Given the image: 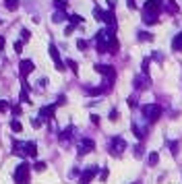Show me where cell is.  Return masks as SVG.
Returning <instances> with one entry per match:
<instances>
[{
  "label": "cell",
  "mask_w": 182,
  "mask_h": 184,
  "mask_svg": "<svg viewBox=\"0 0 182 184\" xmlns=\"http://www.w3.org/2000/svg\"><path fill=\"white\" fill-rule=\"evenodd\" d=\"M172 50H174V52H182V31L174 37V41H172Z\"/></svg>",
  "instance_id": "7c38bea8"
},
{
  "label": "cell",
  "mask_w": 182,
  "mask_h": 184,
  "mask_svg": "<svg viewBox=\"0 0 182 184\" xmlns=\"http://www.w3.org/2000/svg\"><path fill=\"white\" fill-rule=\"evenodd\" d=\"M50 56H52V60L56 64V70H64V62L60 60V54H58V48L54 44H50Z\"/></svg>",
  "instance_id": "ba28073f"
},
{
  "label": "cell",
  "mask_w": 182,
  "mask_h": 184,
  "mask_svg": "<svg viewBox=\"0 0 182 184\" xmlns=\"http://www.w3.org/2000/svg\"><path fill=\"white\" fill-rule=\"evenodd\" d=\"M6 8L8 10H17L19 8V0H6Z\"/></svg>",
  "instance_id": "2e32d148"
},
{
  "label": "cell",
  "mask_w": 182,
  "mask_h": 184,
  "mask_svg": "<svg viewBox=\"0 0 182 184\" xmlns=\"http://www.w3.org/2000/svg\"><path fill=\"white\" fill-rule=\"evenodd\" d=\"M128 8H134V0H128Z\"/></svg>",
  "instance_id": "d6a6232c"
},
{
  "label": "cell",
  "mask_w": 182,
  "mask_h": 184,
  "mask_svg": "<svg viewBox=\"0 0 182 184\" xmlns=\"http://www.w3.org/2000/svg\"><path fill=\"white\" fill-rule=\"evenodd\" d=\"M147 161H149V165H157V161H159V155L157 153H149V157H147Z\"/></svg>",
  "instance_id": "5bb4252c"
},
{
  "label": "cell",
  "mask_w": 182,
  "mask_h": 184,
  "mask_svg": "<svg viewBox=\"0 0 182 184\" xmlns=\"http://www.w3.org/2000/svg\"><path fill=\"white\" fill-rule=\"evenodd\" d=\"M29 168H31V165L25 164V161L14 168V172H13L14 184H27V182H29V174H31V170H29Z\"/></svg>",
  "instance_id": "7a4b0ae2"
},
{
  "label": "cell",
  "mask_w": 182,
  "mask_h": 184,
  "mask_svg": "<svg viewBox=\"0 0 182 184\" xmlns=\"http://www.w3.org/2000/svg\"><path fill=\"white\" fill-rule=\"evenodd\" d=\"M21 48H23V41H17V44H14V50H17V52H21Z\"/></svg>",
  "instance_id": "f546056e"
},
{
  "label": "cell",
  "mask_w": 182,
  "mask_h": 184,
  "mask_svg": "<svg viewBox=\"0 0 182 184\" xmlns=\"http://www.w3.org/2000/svg\"><path fill=\"white\" fill-rule=\"evenodd\" d=\"M8 108H10V106H8V102H4V99H2V102H0V114H2V112H6Z\"/></svg>",
  "instance_id": "7402d4cb"
},
{
  "label": "cell",
  "mask_w": 182,
  "mask_h": 184,
  "mask_svg": "<svg viewBox=\"0 0 182 184\" xmlns=\"http://www.w3.org/2000/svg\"><path fill=\"white\" fill-rule=\"evenodd\" d=\"M77 46H79V50H85V48H87V41H85V40H79Z\"/></svg>",
  "instance_id": "484cf974"
},
{
  "label": "cell",
  "mask_w": 182,
  "mask_h": 184,
  "mask_svg": "<svg viewBox=\"0 0 182 184\" xmlns=\"http://www.w3.org/2000/svg\"><path fill=\"white\" fill-rule=\"evenodd\" d=\"M159 116H161V108L157 103H147V106H143V118H145L147 122H155Z\"/></svg>",
  "instance_id": "3957f363"
},
{
  "label": "cell",
  "mask_w": 182,
  "mask_h": 184,
  "mask_svg": "<svg viewBox=\"0 0 182 184\" xmlns=\"http://www.w3.org/2000/svg\"><path fill=\"white\" fill-rule=\"evenodd\" d=\"M25 155H31V157H35L37 155V145L31 141V143H25Z\"/></svg>",
  "instance_id": "8fae6325"
},
{
  "label": "cell",
  "mask_w": 182,
  "mask_h": 184,
  "mask_svg": "<svg viewBox=\"0 0 182 184\" xmlns=\"http://www.w3.org/2000/svg\"><path fill=\"white\" fill-rule=\"evenodd\" d=\"M126 147V141L122 139V136H114L112 141H110V153H112L114 157H118L122 151H124Z\"/></svg>",
  "instance_id": "277c9868"
},
{
  "label": "cell",
  "mask_w": 182,
  "mask_h": 184,
  "mask_svg": "<svg viewBox=\"0 0 182 184\" xmlns=\"http://www.w3.org/2000/svg\"><path fill=\"white\" fill-rule=\"evenodd\" d=\"M10 128H13L14 132H21L23 126H21V122H19V120H10Z\"/></svg>",
  "instance_id": "e0dca14e"
},
{
  "label": "cell",
  "mask_w": 182,
  "mask_h": 184,
  "mask_svg": "<svg viewBox=\"0 0 182 184\" xmlns=\"http://www.w3.org/2000/svg\"><path fill=\"white\" fill-rule=\"evenodd\" d=\"M133 83H134V87H137V89L141 91V89H145V87L149 85V83H151V79H149V75H137Z\"/></svg>",
  "instance_id": "9c48e42d"
},
{
  "label": "cell",
  "mask_w": 182,
  "mask_h": 184,
  "mask_svg": "<svg viewBox=\"0 0 182 184\" xmlns=\"http://www.w3.org/2000/svg\"><path fill=\"white\" fill-rule=\"evenodd\" d=\"M33 168H35L37 172H43V170H46V164H43V161H37V164H35Z\"/></svg>",
  "instance_id": "603a6c76"
},
{
  "label": "cell",
  "mask_w": 182,
  "mask_h": 184,
  "mask_svg": "<svg viewBox=\"0 0 182 184\" xmlns=\"http://www.w3.org/2000/svg\"><path fill=\"white\" fill-rule=\"evenodd\" d=\"M21 35H23V41H27L29 37H31V31H27V29H23V31H21Z\"/></svg>",
  "instance_id": "cb8c5ba5"
},
{
  "label": "cell",
  "mask_w": 182,
  "mask_h": 184,
  "mask_svg": "<svg viewBox=\"0 0 182 184\" xmlns=\"http://www.w3.org/2000/svg\"><path fill=\"white\" fill-rule=\"evenodd\" d=\"M79 23H83V17H79V15H72V17H70V25H79Z\"/></svg>",
  "instance_id": "ffe728a7"
},
{
  "label": "cell",
  "mask_w": 182,
  "mask_h": 184,
  "mask_svg": "<svg viewBox=\"0 0 182 184\" xmlns=\"http://www.w3.org/2000/svg\"><path fill=\"white\" fill-rule=\"evenodd\" d=\"M72 31H75V25H68V27H66V35L72 33Z\"/></svg>",
  "instance_id": "4dcf8cb0"
},
{
  "label": "cell",
  "mask_w": 182,
  "mask_h": 184,
  "mask_svg": "<svg viewBox=\"0 0 182 184\" xmlns=\"http://www.w3.org/2000/svg\"><path fill=\"white\" fill-rule=\"evenodd\" d=\"M95 70H97L99 75L108 77V81H110V83H114V79H116V70H114L110 64H95Z\"/></svg>",
  "instance_id": "5b68a950"
},
{
  "label": "cell",
  "mask_w": 182,
  "mask_h": 184,
  "mask_svg": "<svg viewBox=\"0 0 182 184\" xmlns=\"http://www.w3.org/2000/svg\"><path fill=\"white\" fill-rule=\"evenodd\" d=\"M91 122H93V124H97V122H99V116H95V114H93V116H91Z\"/></svg>",
  "instance_id": "1f68e13d"
},
{
  "label": "cell",
  "mask_w": 182,
  "mask_h": 184,
  "mask_svg": "<svg viewBox=\"0 0 182 184\" xmlns=\"http://www.w3.org/2000/svg\"><path fill=\"white\" fill-rule=\"evenodd\" d=\"M95 176H97V165H89V168L81 174V184H89Z\"/></svg>",
  "instance_id": "8992f818"
},
{
  "label": "cell",
  "mask_w": 182,
  "mask_h": 184,
  "mask_svg": "<svg viewBox=\"0 0 182 184\" xmlns=\"http://www.w3.org/2000/svg\"><path fill=\"white\" fill-rule=\"evenodd\" d=\"M66 64H68V66L72 68V70H75V73H77V70H79V68H77V62H75V60H68V62H66Z\"/></svg>",
  "instance_id": "4316f807"
},
{
  "label": "cell",
  "mask_w": 182,
  "mask_h": 184,
  "mask_svg": "<svg viewBox=\"0 0 182 184\" xmlns=\"http://www.w3.org/2000/svg\"><path fill=\"white\" fill-rule=\"evenodd\" d=\"M110 120H118V112H116V110L110 112Z\"/></svg>",
  "instance_id": "f1b7e54d"
},
{
  "label": "cell",
  "mask_w": 182,
  "mask_h": 184,
  "mask_svg": "<svg viewBox=\"0 0 182 184\" xmlns=\"http://www.w3.org/2000/svg\"><path fill=\"white\" fill-rule=\"evenodd\" d=\"M54 4H56V8H64V6H66L64 0H54Z\"/></svg>",
  "instance_id": "83f0119b"
},
{
  "label": "cell",
  "mask_w": 182,
  "mask_h": 184,
  "mask_svg": "<svg viewBox=\"0 0 182 184\" xmlns=\"http://www.w3.org/2000/svg\"><path fill=\"white\" fill-rule=\"evenodd\" d=\"M139 40H141V41H151V40H153V35L147 33V31H141V33H139Z\"/></svg>",
  "instance_id": "ac0fdd59"
},
{
  "label": "cell",
  "mask_w": 182,
  "mask_h": 184,
  "mask_svg": "<svg viewBox=\"0 0 182 184\" xmlns=\"http://www.w3.org/2000/svg\"><path fill=\"white\" fill-rule=\"evenodd\" d=\"M54 110H56V106H48V108H42V116H46V118H52L54 116Z\"/></svg>",
  "instance_id": "4fadbf2b"
},
{
  "label": "cell",
  "mask_w": 182,
  "mask_h": 184,
  "mask_svg": "<svg viewBox=\"0 0 182 184\" xmlns=\"http://www.w3.org/2000/svg\"><path fill=\"white\" fill-rule=\"evenodd\" d=\"M64 19H66V15L60 13V10H58V13L54 15V23H60V21H64Z\"/></svg>",
  "instance_id": "44dd1931"
},
{
  "label": "cell",
  "mask_w": 182,
  "mask_h": 184,
  "mask_svg": "<svg viewBox=\"0 0 182 184\" xmlns=\"http://www.w3.org/2000/svg\"><path fill=\"white\" fill-rule=\"evenodd\" d=\"M70 132H72V128L68 126V128H66L62 135H60V141H68V139H70Z\"/></svg>",
  "instance_id": "d6986e66"
},
{
  "label": "cell",
  "mask_w": 182,
  "mask_h": 184,
  "mask_svg": "<svg viewBox=\"0 0 182 184\" xmlns=\"http://www.w3.org/2000/svg\"><path fill=\"white\" fill-rule=\"evenodd\" d=\"M93 149H95V143H93L91 139H81V143H79V155L91 153Z\"/></svg>",
  "instance_id": "52a82bcc"
},
{
  "label": "cell",
  "mask_w": 182,
  "mask_h": 184,
  "mask_svg": "<svg viewBox=\"0 0 182 184\" xmlns=\"http://www.w3.org/2000/svg\"><path fill=\"white\" fill-rule=\"evenodd\" d=\"M93 15H95V19H97V21H104V17H105V13H104V10H101L99 6L93 8Z\"/></svg>",
  "instance_id": "9a60e30c"
},
{
  "label": "cell",
  "mask_w": 182,
  "mask_h": 184,
  "mask_svg": "<svg viewBox=\"0 0 182 184\" xmlns=\"http://www.w3.org/2000/svg\"><path fill=\"white\" fill-rule=\"evenodd\" d=\"M128 106H130V108H134V106H137V95H130V97H128Z\"/></svg>",
  "instance_id": "d4e9b609"
},
{
  "label": "cell",
  "mask_w": 182,
  "mask_h": 184,
  "mask_svg": "<svg viewBox=\"0 0 182 184\" xmlns=\"http://www.w3.org/2000/svg\"><path fill=\"white\" fill-rule=\"evenodd\" d=\"M29 73H33V62L31 60H21V79H25Z\"/></svg>",
  "instance_id": "30bf717a"
},
{
  "label": "cell",
  "mask_w": 182,
  "mask_h": 184,
  "mask_svg": "<svg viewBox=\"0 0 182 184\" xmlns=\"http://www.w3.org/2000/svg\"><path fill=\"white\" fill-rule=\"evenodd\" d=\"M4 48V37H0V50Z\"/></svg>",
  "instance_id": "836d02e7"
},
{
  "label": "cell",
  "mask_w": 182,
  "mask_h": 184,
  "mask_svg": "<svg viewBox=\"0 0 182 184\" xmlns=\"http://www.w3.org/2000/svg\"><path fill=\"white\" fill-rule=\"evenodd\" d=\"M161 6H163L161 0H147V2H145V8H143V21H145L147 25L157 23V17H159V13H161Z\"/></svg>",
  "instance_id": "6da1fadb"
}]
</instances>
